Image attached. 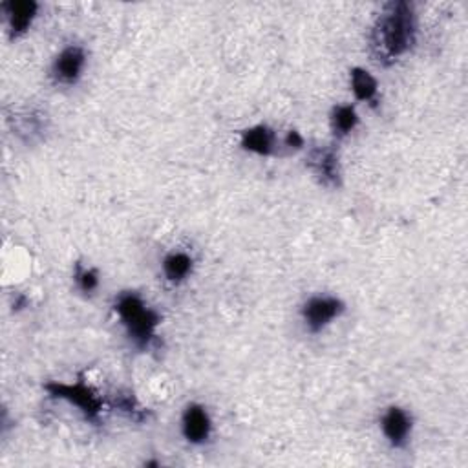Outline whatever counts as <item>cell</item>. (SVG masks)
<instances>
[{
    "mask_svg": "<svg viewBox=\"0 0 468 468\" xmlns=\"http://www.w3.org/2000/svg\"><path fill=\"white\" fill-rule=\"evenodd\" d=\"M181 437L190 446H205L214 431V422L210 411L201 402H188L179 419Z\"/></svg>",
    "mask_w": 468,
    "mask_h": 468,
    "instance_id": "cell-8",
    "label": "cell"
},
{
    "mask_svg": "<svg viewBox=\"0 0 468 468\" xmlns=\"http://www.w3.org/2000/svg\"><path fill=\"white\" fill-rule=\"evenodd\" d=\"M282 143L289 150H302V148H305V137L298 130H287L283 139H282Z\"/></svg>",
    "mask_w": 468,
    "mask_h": 468,
    "instance_id": "cell-16",
    "label": "cell"
},
{
    "mask_svg": "<svg viewBox=\"0 0 468 468\" xmlns=\"http://www.w3.org/2000/svg\"><path fill=\"white\" fill-rule=\"evenodd\" d=\"M305 166L322 186H342V165L333 146H313L305 155Z\"/></svg>",
    "mask_w": 468,
    "mask_h": 468,
    "instance_id": "cell-6",
    "label": "cell"
},
{
    "mask_svg": "<svg viewBox=\"0 0 468 468\" xmlns=\"http://www.w3.org/2000/svg\"><path fill=\"white\" fill-rule=\"evenodd\" d=\"M194 267H196V260L186 250H170L161 260V272L165 280L172 285L185 283L192 276Z\"/></svg>",
    "mask_w": 468,
    "mask_h": 468,
    "instance_id": "cell-11",
    "label": "cell"
},
{
    "mask_svg": "<svg viewBox=\"0 0 468 468\" xmlns=\"http://www.w3.org/2000/svg\"><path fill=\"white\" fill-rule=\"evenodd\" d=\"M349 88L358 102H366L369 106H375L378 102L380 86L377 77L369 69L362 66H353L349 69Z\"/></svg>",
    "mask_w": 468,
    "mask_h": 468,
    "instance_id": "cell-12",
    "label": "cell"
},
{
    "mask_svg": "<svg viewBox=\"0 0 468 468\" xmlns=\"http://www.w3.org/2000/svg\"><path fill=\"white\" fill-rule=\"evenodd\" d=\"M42 388L51 399H58V400L68 402L69 406H75L77 411L88 422H91V424L101 422L104 400L84 378H79L73 382L51 380V382H46Z\"/></svg>",
    "mask_w": 468,
    "mask_h": 468,
    "instance_id": "cell-3",
    "label": "cell"
},
{
    "mask_svg": "<svg viewBox=\"0 0 468 468\" xmlns=\"http://www.w3.org/2000/svg\"><path fill=\"white\" fill-rule=\"evenodd\" d=\"M73 282H75V287L86 294V296H91L99 291L101 287V274L95 267L91 265H84V263H75L73 267Z\"/></svg>",
    "mask_w": 468,
    "mask_h": 468,
    "instance_id": "cell-14",
    "label": "cell"
},
{
    "mask_svg": "<svg viewBox=\"0 0 468 468\" xmlns=\"http://www.w3.org/2000/svg\"><path fill=\"white\" fill-rule=\"evenodd\" d=\"M360 124V115L356 106L351 102H338L329 112V128L336 141L351 135Z\"/></svg>",
    "mask_w": 468,
    "mask_h": 468,
    "instance_id": "cell-13",
    "label": "cell"
},
{
    "mask_svg": "<svg viewBox=\"0 0 468 468\" xmlns=\"http://www.w3.org/2000/svg\"><path fill=\"white\" fill-rule=\"evenodd\" d=\"M113 313L122 325L126 338L137 349H150L157 342L161 314L150 307L137 291H121L113 298Z\"/></svg>",
    "mask_w": 468,
    "mask_h": 468,
    "instance_id": "cell-2",
    "label": "cell"
},
{
    "mask_svg": "<svg viewBox=\"0 0 468 468\" xmlns=\"http://www.w3.org/2000/svg\"><path fill=\"white\" fill-rule=\"evenodd\" d=\"M2 11L5 15V26L11 40L24 37L35 24L40 4L35 0H7L2 2Z\"/></svg>",
    "mask_w": 468,
    "mask_h": 468,
    "instance_id": "cell-9",
    "label": "cell"
},
{
    "mask_svg": "<svg viewBox=\"0 0 468 468\" xmlns=\"http://www.w3.org/2000/svg\"><path fill=\"white\" fill-rule=\"evenodd\" d=\"M378 426L386 442L393 450L408 448L413 433V417L410 410L399 404H389L388 408L382 410Z\"/></svg>",
    "mask_w": 468,
    "mask_h": 468,
    "instance_id": "cell-7",
    "label": "cell"
},
{
    "mask_svg": "<svg viewBox=\"0 0 468 468\" xmlns=\"http://www.w3.org/2000/svg\"><path fill=\"white\" fill-rule=\"evenodd\" d=\"M115 406L119 411H122L124 415H128L133 420H143L146 417V411L139 406V402L135 400L133 395H117L115 397Z\"/></svg>",
    "mask_w": 468,
    "mask_h": 468,
    "instance_id": "cell-15",
    "label": "cell"
},
{
    "mask_svg": "<svg viewBox=\"0 0 468 468\" xmlns=\"http://www.w3.org/2000/svg\"><path fill=\"white\" fill-rule=\"evenodd\" d=\"M417 27L413 4L406 0L384 4L371 27V49L375 58L389 66L408 55L417 42Z\"/></svg>",
    "mask_w": 468,
    "mask_h": 468,
    "instance_id": "cell-1",
    "label": "cell"
},
{
    "mask_svg": "<svg viewBox=\"0 0 468 468\" xmlns=\"http://www.w3.org/2000/svg\"><path fill=\"white\" fill-rule=\"evenodd\" d=\"M346 313V302L336 294L316 292L303 300L300 305V320L303 329L311 335H318L336 322Z\"/></svg>",
    "mask_w": 468,
    "mask_h": 468,
    "instance_id": "cell-4",
    "label": "cell"
},
{
    "mask_svg": "<svg viewBox=\"0 0 468 468\" xmlns=\"http://www.w3.org/2000/svg\"><path fill=\"white\" fill-rule=\"evenodd\" d=\"M278 143L280 139L276 132L263 122L247 126L239 132V148L258 157H271L276 152Z\"/></svg>",
    "mask_w": 468,
    "mask_h": 468,
    "instance_id": "cell-10",
    "label": "cell"
},
{
    "mask_svg": "<svg viewBox=\"0 0 468 468\" xmlns=\"http://www.w3.org/2000/svg\"><path fill=\"white\" fill-rule=\"evenodd\" d=\"M88 66L86 48L80 44H66L51 60L49 77L58 86H75Z\"/></svg>",
    "mask_w": 468,
    "mask_h": 468,
    "instance_id": "cell-5",
    "label": "cell"
}]
</instances>
